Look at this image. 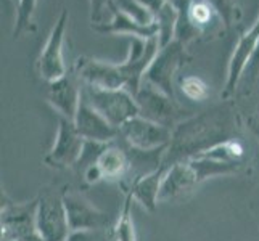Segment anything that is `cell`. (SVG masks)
Wrapping results in <instances>:
<instances>
[{"instance_id":"1","label":"cell","mask_w":259,"mask_h":241,"mask_svg":"<svg viewBox=\"0 0 259 241\" xmlns=\"http://www.w3.org/2000/svg\"><path fill=\"white\" fill-rule=\"evenodd\" d=\"M238 119L230 105H221L201 114L190 116L172 129V137L161 156L166 169L181 161L200 156L222 141L235 138Z\"/></svg>"},{"instance_id":"2","label":"cell","mask_w":259,"mask_h":241,"mask_svg":"<svg viewBox=\"0 0 259 241\" xmlns=\"http://www.w3.org/2000/svg\"><path fill=\"white\" fill-rule=\"evenodd\" d=\"M177 7L179 18L176 40L189 45L201 35H216L226 29L224 23L206 0H172Z\"/></svg>"},{"instance_id":"3","label":"cell","mask_w":259,"mask_h":241,"mask_svg":"<svg viewBox=\"0 0 259 241\" xmlns=\"http://www.w3.org/2000/svg\"><path fill=\"white\" fill-rule=\"evenodd\" d=\"M84 97L94 108L119 130L124 122L139 116V105L127 88H95L82 85Z\"/></svg>"},{"instance_id":"4","label":"cell","mask_w":259,"mask_h":241,"mask_svg":"<svg viewBox=\"0 0 259 241\" xmlns=\"http://www.w3.org/2000/svg\"><path fill=\"white\" fill-rule=\"evenodd\" d=\"M190 60L192 57L187 52V45L179 40H172L171 43L159 49L156 58L145 73L144 82H148L166 95L176 98L174 79Z\"/></svg>"},{"instance_id":"5","label":"cell","mask_w":259,"mask_h":241,"mask_svg":"<svg viewBox=\"0 0 259 241\" xmlns=\"http://www.w3.org/2000/svg\"><path fill=\"white\" fill-rule=\"evenodd\" d=\"M35 228L44 241H68L71 227L63 201V193L44 191L37 198Z\"/></svg>"},{"instance_id":"6","label":"cell","mask_w":259,"mask_h":241,"mask_svg":"<svg viewBox=\"0 0 259 241\" xmlns=\"http://www.w3.org/2000/svg\"><path fill=\"white\" fill-rule=\"evenodd\" d=\"M119 137L129 148L150 153V151L164 150L169 145L172 137V129L139 114L119 127Z\"/></svg>"},{"instance_id":"7","label":"cell","mask_w":259,"mask_h":241,"mask_svg":"<svg viewBox=\"0 0 259 241\" xmlns=\"http://www.w3.org/2000/svg\"><path fill=\"white\" fill-rule=\"evenodd\" d=\"M131 45L126 60L119 63V69L126 79V88L136 97V93L140 90L142 84H144V77L148 68L156 58L159 49V39L158 35L150 39L144 37H129Z\"/></svg>"},{"instance_id":"8","label":"cell","mask_w":259,"mask_h":241,"mask_svg":"<svg viewBox=\"0 0 259 241\" xmlns=\"http://www.w3.org/2000/svg\"><path fill=\"white\" fill-rule=\"evenodd\" d=\"M68 20H69V13L66 8H63L57 23L53 24L37 60V73L49 84L63 77L68 73L63 60V43H65V35L68 28Z\"/></svg>"},{"instance_id":"9","label":"cell","mask_w":259,"mask_h":241,"mask_svg":"<svg viewBox=\"0 0 259 241\" xmlns=\"http://www.w3.org/2000/svg\"><path fill=\"white\" fill-rule=\"evenodd\" d=\"M37 200L15 203L8 201L2 193V211H0V239L16 241L37 233L35 228Z\"/></svg>"},{"instance_id":"10","label":"cell","mask_w":259,"mask_h":241,"mask_svg":"<svg viewBox=\"0 0 259 241\" xmlns=\"http://www.w3.org/2000/svg\"><path fill=\"white\" fill-rule=\"evenodd\" d=\"M139 105V114L144 118L161 124L169 129H174L182 118V110L179 108L176 98L166 95L159 88L148 82H144L140 90L136 93Z\"/></svg>"},{"instance_id":"11","label":"cell","mask_w":259,"mask_h":241,"mask_svg":"<svg viewBox=\"0 0 259 241\" xmlns=\"http://www.w3.org/2000/svg\"><path fill=\"white\" fill-rule=\"evenodd\" d=\"M85 140L77 132L73 121L66 118H58V130L53 147L46 155L44 161L52 169H68L77 164L82 155Z\"/></svg>"},{"instance_id":"12","label":"cell","mask_w":259,"mask_h":241,"mask_svg":"<svg viewBox=\"0 0 259 241\" xmlns=\"http://www.w3.org/2000/svg\"><path fill=\"white\" fill-rule=\"evenodd\" d=\"M82 85L95 88H126L119 65L108 63L91 57H79L71 71Z\"/></svg>"},{"instance_id":"13","label":"cell","mask_w":259,"mask_h":241,"mask_svg":"<svg viewBox=\"0 0 259 241\" xmlns=\"http://www.w3.org/2000/svg\"><path fill=\"white\" fill-rule=\"evenodd\" d=\"M63 201L71 231H94L106 228L110 224L108 214L98 209L82 193L74 190L63 191Z\"/></svg>"},{"instance_id":"14","label":"cell","mask_w":259,"mask_h":241,"mask_svg":"<svg viewBox=\"0 0 259 241\" xmlns=\"http://www.w3.org/2000/svg\"><path fill=\"white\" fill-rule=\"evenodd\" d=\"M257 40H259V16L253 23L251 28L238 39L237 45L234 49V53H232V57H230L229 66H227L226 85L222 88V98H224V100H230V98L237 93L243 69L248 63L249 57H251Z\"/></svg>"},{"instance_id":"15","label":"cell","mask_w":259,"mask_h":241,"mask_svg":"<svg viewBox=\"0 0 259 241\" xmlns=\"http://www.w3.org/2000/svg\"><path fill=\"white\" fill-rule=\"evenodd\" d=\"M82 100V84L73 73H66L63 77L49 84L47 102L61 118L74 121L79 105Z\"/></svg>"},{"instance_id":"16","label":"cell","mask_w":259,"mask_h":241,"mask_svg":"<svg viewBox=\"0 0 259 241\" xmlns=\"http://www.w3.org/2000/svg\"><path fill=\"white\" fill-rule=\"evenodd\" d=\"M73 122L84 140L110 143V141H114L119 137V130L114 126H111V124L89 103V100L84 97V92H82L81 105H79V110L76 113V118Z\"/></svg>"},{"instance_id":"17","label":"cell","mask_w":259,"mask_h":241,"mask_svg":"<svg viewBox=\"0 0 259 241\" xmlns=\"http://www.w3.org/2000/svg\"><path fill=\"white\" fill-rule=\"evenodd\" d=\"M200 185L190 161H181L166 169V174L159 190V203L181 200L189 193H192Z\"/></svg>"},{"instance_id":"18","label":"cell","mask_w":259,"mask_h":241,"mask_svg":"<svg viewBox=\"0 0 259 241\" xmlns=\"http://www.w3.org/2000/svg\"><path fill=\"white\" fill-rule=\"evenodd\" d=\"M111 18L108 21L92 24V29L98 34L106 35H127V37H144L150 39L158 34L156 24L153 26H142L137 21H134L126 13H122L116 5L111 7Z\"/></svg>"},{"instance_id":"19","label":"cell","mask_w":259,"mask_h":241,"mask_svg":"<svg viewBox=\"0 0 259 241\" xmlns=\"http://www.w3.org/2000/svg\"><path fill=\"white\" fill-rule=\"evenodd\" d=\"M164 174H166V167L159 164L153 171L136 178L129 185L126 193L132 196L134 201L140 203V206L144 209L153 212L159 203V190H161Z\"/></svg>"},{"instance_id":"20","label":"cell","mask_w":259,"mask_h":241,"mask_svg":"<svg viewBox=\"0 0 259 241\" xmlns=\"http://www.w3.org/2000/svg\"><path fill=\"white\" fill-rule=\"evenodd\" d=\"M97 164L102 171L103 180L121 182L129 175L132 161L127 155V151L116 145V140H114L105 148V151L100 155V158H98Z\"/></svg>"},{"instance_id":"21","label":"cell","mask_w":259,"mask_h":241,"mask_svg":"<svg viewBox=\"0 0 259 241\" xmlns=\"http://www.w3.org/2000/svg\"><path fill=\"white\" fill-rule=\"evenodd\" d=\"M177 18H179V12H177V7L172 0H166L163 7L156 12V15H155V23L158 28L156 35H158L159 45L161 47L176 40Z\"/></svg>"},{"instance_id":"22","label":"cell","mask_w":259,"mask_h":241,"mask_svg":"<svg viewBox=\"0 0 259 241\" xmlns=\"http://www.w3.org/2000/svg\"><path fill=\"white\" fill-rule=\"evenodd\" d=\"M196 158H198V156H196ZM200 158L221 161V163H248L246 150H245L242 141L237 140V138L222 141V143L212 147L211 150L201 153Z\"/></svg>"},{"instance_id":"23","label":"cell","mask_w":259,"mask_h":241,"mask_svg":"<svg viewBox=\"0 0 259 241\" xmlns=\"http://www.w3.org/2000/svg\"><path fill=\"white\" fill-rule=\"evenodd\" d=\"M111 233L114 241H137L136 225L132 220V196L129 193H126V200H124L119 217L116 219L111 228Z\"/></svg>"},{"instance_id":"24","label":"cell","mask_w":259,"mask_h":241,"mask_svg":"<svg viewBox=\"0 0 259 241\" xmlns=\"http://www.w3.org/2000/svg\"><path fill=\"white\" fill-rule=\"evenodd\" d=\"M39 0H20L16 5L13 37L18 39L28 31H34V13Z\"/></svg>"},{"instance_id":"25","label":"cell","mask_w":259,"mask_h":241,"mask_svg":"<svg viewBox=\"0 0 259 241\" xmlns=\"http://www.w3.org/2000/svg\"><path fill=\"white\" fill-rule=\"evenodd\" d=\"M114 5L119 8L122 13H126L134 21H137L142 26H153L155 13L150 8L142 4L140 0H114Z\"/></svg>"},{"instance_id":"26","label":"cell","mask_w":259,"mask_h":241,"mask_svg":"<svg viewBox=\"0 0 259 241\" xmlns=\"http://www.w3.org/2000/svg\"><path fill=\"white\" fill-rule=\"evenodd\" d=\"M206 2L214 8V12L219 15V18L226 26V29L234 28V26L242 20V10H240V7L237 5L235 0H206Z\"/></svg>"},{"instance_id":"27","label":"cell","mask_w":259,"mask_h":241,"mask_svg":"<svg viewBox=\"0 0 259 241\" xmlns=\"http://www.w3.org/2000/svg\"><path fill=\"white\" fill-rule=\"evenodd\" d=\"M182 93L192 102H203L209 97V87L198 76H184L179 79Z\"/></svg>"},{"instance_id":"28","label":"cell","mask_w":259,"mask_h":241,"mask_svg":"<svg viewBox=\"0 0 259 241\" xmlns=\"http://www.w3.org/2000/svg\"><path fill=\"white\" fill-rule=\"evenodd\" d=\"M257 79H259V40H257L251 57H249L248 63L243 69V74H242V79H240L238 88H242L245 93H249L254 88Z\"/></svg>"},{"instance_id":"29","label":"cell","mask_w":259,"mask_h":241,"mask_svg":"<svg viewBox=\"0 0 259 241\" xmlns=\"http://www.w3.org/2000/svg\"><path fill=\"white\" fill-rule=\"evenodd\" d=\"M89 5H91V21L95 24L103 21L105 12L111 10L114 0H89Z\"/></svg>"},{"instance_id":"30","label":"cell","mask_w":259,"mask_h":241,"mask_svg":"<svg viewBox=\"0 0 259 241\" xmlns=\"http://www.w3.org/2000/svg\"><path fill=\"white\" fill-rule=\"evenodd\" d=\"M246 124H248V129L251 130V133H253L254 138L257 140V143H259V114L251 116Z\"/></svg>"},{"instance_id":"31","label":"cell","mask_w":259,"mask_h":241,"mask_svg":"<svg viewBox=\"0 0 259 241\" xmlns=\"http://www.w3.org/2000/svg\"><path fill=\"white\" fill-rule=\"evenodd\" d=\"M16 241H44V239L39 236V233H34L31 236H26V238H21V239H16Z\"/></svg>"},{"instance_id":"32","label":"cell","mask_w":259,"mask_h":241,"mask_svg":"<svg viewBox=\"0 0 259 241\" xmlns=\"http://www.w3.org/2000/svg\"><path fill=\"white\" fill-rule=\"evenodd\" d=\"M13 2H15V4L18 5V2H20V0H13Z\"/></svg>"}]
</instances>
